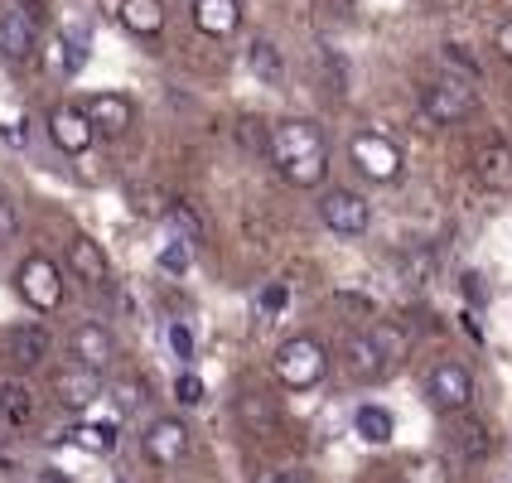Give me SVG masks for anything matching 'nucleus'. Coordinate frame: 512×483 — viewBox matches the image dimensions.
Listing matches in <instances>:
<instances>
[{
    "mask_svg": "<svg viewBox=\"0 0 512 483\" xmlns=\"http://www.w3.org/2000/svg\"><path fill=\"white\" fill-rule=\"evenodd\" d=\"M266 483H310V474L305 469H281V474H271Z\"/></svg>",
    "mask_w": 512,
    "mask_h": 483,
    "instance_id": "obj_39",
    "label": "nucleus"
},
{
    "mask_svg": "<svg viewBox=\"0 0 512 483\" xmlns=\"http://www.w3.org/2000/svg\"><path fill=\"white\" fill-rule=\"evenodd\" d=\"M174 203L179 199H165L160 189H136V194H131V208H136L141 218H170Z\"/></svg>",
    "mask_w": 512,
    "mask_h": 483,
    "instance_id": "obj_32",
    "label": "nucleus"
},
{
    "mask_svg": "<svg viewBox=\"0 0 512 483\" xmlns=\"http://www.w3.org/2000/svg\"><path fill=\"white\" fill-rule=\"evenodd\" d=\"M34 421V392L25 382H5L0 387V426L5 430H20Z\"/></svg>",
    "mask_w": 512,
    "mask_h": 483,
    "instance_id": "obj_21",
    "label": "nucleus"
},
{
    "mask_svg": "<svg viewBox=\"0 0 512 483\" xmlns=\"http://www.w3.org/2000/svg\"><path fill=\"white\" fill-rule=\"evenodd\" d=\"M165 223H170V228L179 232L184 242H194V247H199L203 237H208V228H203V218H199V208H194V203H184V199L170 208V218H165Z\"/></svg>",
    "mask_w": 512,
    "mask_h": 483,
    "instance_id": "obj_26",
    "label": "nucleus"
},
{
    "mask_svg": "<svg viewBox=\"0 0 512 483\" xmlns=\"http://www.w3.org/2000/svg\"><path fill=\"white\" fill-rule=\"evenodd\" d=\"M87 121L102 131V136H126L131 126H136V102L126 97V92H97V97H87L83 102Z\"/></svg>",
    "mask_w": 512,
    "mask_h": 483,
    "instance_id": "obj_12",
    "label": "nucleus"
},
{
    "mask_svg": "<svg viewBox=\"0 0 512 483\" xmlns=\"http://www.w3.org/2000/svg\"><path fill=\"white\" fill-rule=\"evenodd\" d=\"M54 392H58V406H68V411H83L92 401L102 397V372L97 368H83V363H73V368H63L54 377Z\"/></svg>",
    "mask_w": 512,
    "mask_h": 483,
    "instance_id": "obj_14",
    "label": "nucleus"
},
{
    "mask_svg": "<svg viewBox=\"0 0 512 483\" xmlns=\"http://www.w3.org/2000/svg\"><path fill=\"white\" fill-rule=\"evenodd\" d=\"M406 358V334L397 324H372L368 334H348L343 343V368L353 382H377Z\"/></svg>",
    "mask_w": 512,
    "mask_h": 483,
    "instance_id": "obj_2",
    "label": "nucleus"
},
{
    "mask_svg": "<svg viewBox=\"0 0 512 483\" xmlns=\"http://www.w3.org/2000/svg\"><path fill=\"white\" fill-rule=\"evenodd\" d=\"M68 348H73V363L97 368V372L116 358V339L102 329V324H78V329H73V339H68Z\"/></svg>",
    "mask_w": 512,
    "mask_h": 483,
    "instance_id": "obj_15",
    "label": "nucleus"
},
{
    "mask_svg": "<svg viewBox=\"0 0 512 483\" xmlns=\"http://www.w3.org/2000/svg\"><path fill=\"white\" fill-rule=\"evenodd\" d=\"M49 136H54V145L63 150V155H87V150H92V141H97V126L87 121L83 107L63 102V107H54V112H49Z\"/></svg>",
    "mask_w": 512,
    "mask_h": 483,
    "instance_id": "obj_11",
    "label": "nucleus"
},
{
    "mask_svg": "<svg viewBox=\"0 0 512 483\" xmlns=\"http://www.w3.org/2000/svg\"><path fill=\"white\" fill-rule=\"evenodd\" d=\"M160 271H170V276H184L189 271V261H194V242H184V237H174V242H165L160 247Z\"/></svg>",
    "mask_w": 512,
    "mask_h": 483,
    "instance_id": "obj_30",
    "label": "nucleus"
},
{
    "mask_svg": "<svg viewBox=\"0 0 512 483\" xmlns=\"http://www.w3.org/2000/svg\"><path fill=\"white\" fill-rule=\"evenodd\" d=\"M430 276H435V252L430 247H416V252L401 256V281L411 285V290L430 285Z\"/></svg>",
    "mask_w": 512,
    "mask_h": 483,
    "instance_id": "obj_27",
    "label": "nucleus"
},
{
    "mask_svg": "<svg viewBox=\"0 0 512 483\" xmlns=\"http://www.w3.org/2000/svg\"><path fill=\"white\" fill-rule=\"evenodd\" d=\"M20 237V213H15V203H10V194L0 189V247H10Z\"/></svg>",
    "mask_w": 512,
    "mask_h": 483,
    "instance_id": "obj_36",
    "label": "nucleus"
},
{
    "mask_svg": "<svg viewBox=\"0 0 512 483\" xmlns=\"http://www.w3.org/2000/svg\"><path fill=\"white\" fill-rule=\"evenodd\" d=\"M5 353H10V363H20V368L44 363V358H49V329H39V324H20V329H10Z\"/></svg>",
    "mask_w": 512,
    "mask_h": 483,
    "instance_id": "obj_19",
    "label": "nucleus"
},
{
    "mask_svg": "<svg viewBox=\"0 0 512 483\" xmlns=\"http://www.w3.org/2000/svg\"><path fill=\"white\" fill-rule=\"evenodd\" d=\"M174 397H179V406H199L203 401V377L199 372H179V377H174Z\"/></svg>",
    "mask_w": 512,
    "mask_h": 483,
    "instance_id": "obj_35",
    "label": "nucleus"
},
{
    "mask_svg": "<svg viewBox=\"0 0 512 483\" xmlns=\"http://www.w3.org/2000/svg\"><path fill=\"white\" fill-rule=\"evenodd\" d=\"M440 58L455 68V78H469V83H479V73H484V68H479V58L469 54L464 44H440Z\"/></svg>",
    "mask_w": 512,
    "mask_h": 483,
    "instance_id": "obj_31",
    "label": "nucleus"
},
{
    "mask_svg": "<svg viewBox=\"0 0 512 483\" xmlns=\"http://www.w3.org/2000/svg\"><path fill=\"white\" fill-rule=\"evenodd\" d=\"M319 5H324L329 15H339V20H348V15L358 10V0H319Z\"/></svg>",
    "mask_w": 512,
    "mask_h": 483,
    "instance_id": "obj_38",
    "label": "nucleus"
},
{
    "mask_svg": "<svg viewBox=\"0 0 512 483\" xmlns=\"http://www.w3.org/2000/svg\"><path fill=\"white\" fill-rule=\"evenodd\" d=\"M324 372H329V353H324V343L310 339V334H295V339H285L281 348H276V377H281L290 392L319 387Z\"/></svg>",
    "mask_w": 512,
    "mask_h": 483,
    "instance_id": "obj_3",
    "label": "nucleus"
},
{
    "mask_svg": "<svg viewBox=\"0 0 512 483\" xmlns=\"http://www.w3.org/2000/svg\"><path fill=\"white\" fill-rule=\"evenodd\" d=\"M426 397L440 406V411H469V401H474V377H469V368L464 363H435V368L426 372Z\"/></svg>",
    "mask_w": 512,
    "mask_h": 483,
    "instance_id": "obj_9",
    "label": "nucleus"
},
{
    "mask_svg": "<svg viewBox=\"0 0 512 483\" xmlns=\"http://www.w3.org/2000/svg\"><path fill=\"white\" fill-rule=\"evenodd\" d=\"M498 54H503V58L512 63V20H508L503 29H498Z\"/></svg>",
    "mask_w": 512,
    "mask_h": 483,
    "instance_id": "obj_40",
    "label": "nucleus"
},
{
    "mask_svg": "<svg viewBox=\"0 0 512 483\" xmlns=\"http://www.w3.org/2000/svg\"><path fill=\"white\" fill-rule=\"evenodd\" d=\"M15 290L25 295L29 310L39 314H54L58 305H63V276H58V266L49 261V256H25L20 261V271H15Z\"/></svg>",
    "mask_w": 512,
    "mask_h": 483,
    "instance_id": "obj_5",
    "label": "nucleus"
},
{
    "mask_svg": "<svg viewBox=\"0 0 512 483\" xmlns=\"http://www.w3.org/2000/svg\"><path fill=\"white\" fill-rule=\"evenodd\" d=\"M237 421L252 430V435H276L281 411H276V401L266 397V392H242L237 397Z\"/></svg>",
    "mask_w": 512,
    "mask_h": 483,
    "instance_id": "obj_20",
    "label": "nucleus"
},
{
    "mask_svg": "<svg viewBox=\"0 0 512 483\" xmlns=\"http://www.w3.org/2000/svg\"><path fill=\"white\" fill-rule=\"evenodd\" d=\"M484 276H474V271H469V276H464V295H469V300H484Z\"/></svg>",
    "mask_w": 512,
    "mask_h": 483,
    "instance_id": "obj_41",
    "label": "nucleus"
},
{
    "mask_svg": "<svg viewBox=\"0 0 512 483\" xmlns=\"http://www.w3.org/2000/svg\"><path fill=\"white\" fill-rule=\"evenodd\" d=\"M401 483H450V469H445V459H411L406 464V474H401Z\"/></svg>",
    "mask_w": 512,
    "mask_h": 483,
    "instance_id": "obj_29",
    "label": "nucleus"
},
{
    "mask_svg": "<svg viewBox=\"0 0 512 483\" xmlns=\"http://www.w3.org/2000/svg\"><path fill=\"white\" fill-rule=\"evenodd\" d=\"M247 68L256 73V83H266V87L285 83V54L271 44V39H252V49H247Z\"/></svg>",
    "mask_w": 512,
    "mask_h": 483,
    "instance_id": "obj_22",
    "label": "nucleus"
},
{
    "mask_svg": "<svg viewBox=\"0 0 512 483\" xmlns=\"http://www.w3.org/2000/svg\"><path fill=\"white\" fill-rule=\"evenodd\" d=\"M68 271H73L83 285H107L112 266H107L102 242H92V237H73V242H68Z\"/></svg>",
    "mask_w": 512,
    "mask_h": 483,
    "instance_id": "obj_17",
    "label": "nucleus"
},
{
    "mask_svg": "<svg viewBox=\"0 0 512 483\" xmlns=\"http://www.w3.org/2000/svg\"><path fill=\"white\" fill-rule=\"evenodd\" d=\"M141 455L155 464V469H174L179 459L189 455V426L174 421V416H160L150 421V430L141 435Z\"/></svg>",
    "mask_w": 512,
    "mask_h": 483,
    "instance_id": "obj_10",
    "label": "nucleus"
},
{
    "mask_svg": "<svg viewBox=\"0 0 512 483\" xmlns=\"http://www.w3.org/2000/svg\"><path fill=\"white\" fill-rule=\"evenodd\" d=\"M271 165L281 170L285 184L295 189H319L329 179V145L324 131L310 116H290L281 126H271Z\"/></svg>",
    "mask_w": 512,
    "mask_h": 483,
    "instance_id": "obj_1",
    "label": "nucleus"
},
{
    "mask_svg": "<svg viewBox=\"0 0 512 483\" xmlns=\"http://www.w3.org/2000/svg\"><path fill=\"white\" fill-rule=\"evenodd\" d=\"M78 450H87V455H112L116 450V426H73L63 430Z\"/></svg>",
    "mask_w": 512,
    "mask_h": 483,
    "instance_id": "obj_25",
    "label": "nucleus"
},
{
    "mask_svg": "<svg viewBox=\"0 0 512 483\" xmlns=\"http://www.w3.org/2000/svg\"><path fill=\"white\" fill-rule=\"evenodd\" d=\"M353 430L368 440V445H387L392 440V416L382 406H358L353 411Z\"/></svg>",
    "mask_w": 512,
    "mask_h": 483,
    "instance_id": "obj_24",
    "label": "nucleus"
},
{
    "mask_svg": "<svg viewBox=\"0 0 512 483\" xmlns=\"http://www.w3.org/2000/svg\"><path fill=\"white\" fill-rule=\"evenodd\" d=\"M455 450L469 459V464H479V459L493 455V430H488L484 421H474V416H469V421H459L455 426Z\"/></svg>",
    "mask_w": 512,
    "mask_h": 483,
    "instance_id": "obj_23",
    "label": "nucleus"
},
{
    "mask_svg": "<svg viewBox=\"0 0 512 483\" xmlns=\"http://www.w3.org/2000/svg\"><path fill=\"white\" fill-rule=\"evenodd\" d=\"M285 310V285H266L261 290V314H281Z\"/></svg>",
    "mask_w": 512,
    "mask_h": 483,
    "instance_id": "obj_37",
    "label": "nucleus"
},
{
    "mask_svg": "<svg viewBox=\"0 0 512 483\" xmlns=\"http://www.w3.org/2000/svg\"><path fill=\"white\" fill-rule=\"evenodd\" d=\"M116 15L136 39H160L165 34V0H121Z\"/></svg>",
    "mask_w": 512,
    "mask_h": 483,
    "instance_id": "obj_18",
    "label": "nucleus"
},
{
    "mask_svg": "<svg viewBox=\"0 0 512 483\" xmlns=\"http://www.w3.org/2000/svg\"><path fill=\"white\" fill-rule=\"evenodd\" d=\"M469 165H474V179H479L484 189H493V194H508L512 189V145L508 141L474 145Z\"/></svg>",
    "mask_w": 512,
    "mask_h": 483,
    "instance_id": "obj_13",
    "label": "nucleus"
},
{
    "mask_svg": "<svg viewBox=\"0 0 512 483\" xmlns=\"http://www.w3.org/2000/svg\"><path fill=\"white\" fill-rule=\"evenodd\" d=\"M237 141H242L247 155H266V160H271V126H266L261 116H242V121H237Z\"/></svg>",
    "mask_w": 512,
    "mask_h": 483,
    "instance_id": "obj_28",
    "label": "nucleus"
},
{
    "mask_svg": "<svg viewBox=\"0 0 512 483\" xmlns=\"http://www.w3.org/2000/svg\"><path fill=\"white\" fill-rule=\"evenodd\" d=\"M165 339H170V353L179 358V363H189V358H194V329H189L184 319H170Z\"/></svg>",
    "mask_w": 512,
    "mask_h": 483,
    "instance_id": "obj_34",
    "label": "nucleus"
},
{
    "mask_svg": "<svg viewBox=\"0 0 512 483\" xmlns=\"http://www.w3.org/2000/svg\"><path fill=\"white\" fill-rule=\"evenodd\" d=\"M39 54V15L20 10V5H5L0 10V58L5 63H29Z\"/></svg>",
    "mask_w": 512,
    "mask_h": 483,
    "instance_id": "obj_8",
    "label": "nucleus"
},
{
    "mask_svg": "<svg viewBox=\"0 0 512 483\" xmlns=\"http://www.w3.org/2000/svg\"><path fill=\"white\" fill-rule=\"evenodd\" d=\"M319 218H324V228L339 232V237H363L372 223V208L363 194H353V189H329L324 199H319Z\"/></svg>",
    "mask_w": 512,
    "mask_h": 483,
    "instance_id": "obj_7",
    "label": "nucleus"
},
{
    "mask_svg": "<svg viewBox=\"0 0 512 483\" xmlns=\"http://www.w3.org/2000/svg\"><path fill=\"white\" fill-rule=\"evenodd\" d=\"M194 25L208 39H232L242 29V0H194Z\"/></svg>",
    "mask_w": 512,
    "mask_h": 483,
    "instance_id": "obj_16",
    "label": "nucleus"
},
{
    "mask_svg": "<svg viewBox=\"0 0 512 483\" xmlns=\"http://www.w3.org/2000/svg\"><path fill=\"white\" fill-rule=\"evenodd\" d=\"M421 112L435 121V126H455V121H469L479 112V92L469 87V78H435V83L421 87Z\"/></svg>",
    "mask_w": 512,
    "mask_h": 483,
    "instance_id": "obj_4",
    "label": "nucleus"
},
{
    "mask_svg": "<svg viewBox=\"0 0 512 483\" xmlns=\"http://www.w3.org/2000/svg\"><path fill=\"white\" fill-rule=\"evenodd\" d=\"M348 155H353V165L368 174L372 184H392L401 174V150H397V141H387L382 131H358V136L348 141Z\"/></svg>",
    "mask_w": 512,
    "mask_h": 483,
    "instance_id": "obj_6",
    "label": "nucleus"
},
{
    "mask_svg": "<svg viewBox=\"0 0 512 483\" xmlns=\"http://www.w3.org/2000/svg\"><path fill=\"white\" fill-rule=\"evenodd\" d=\"M107 392L116 397V411H136V406L145 401V382H136V377H116Z\"/></svg>",
    "mask_w": 512,
    "mask_h": 483,
    "instance_id": "obj_33",
    "label": "nucleus"
}]
</instances>
